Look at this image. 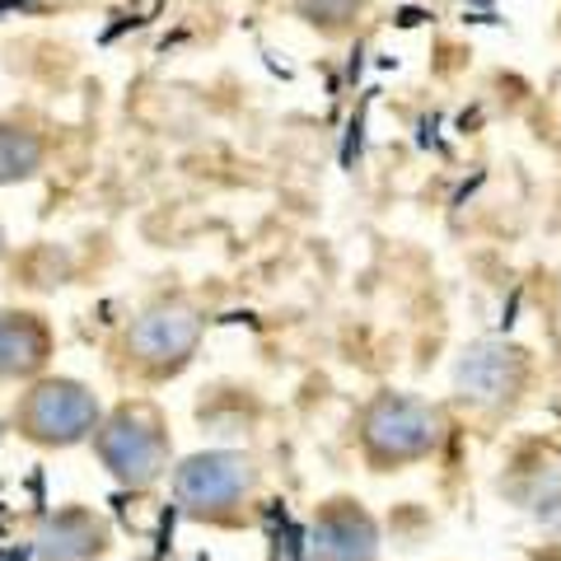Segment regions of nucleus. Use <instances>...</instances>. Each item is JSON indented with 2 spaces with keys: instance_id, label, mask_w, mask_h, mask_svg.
<instances>
[{
  "instance_id": "1",
  "label": "nucleus",
  "mask_w": 561,
  "mask_h": 561,
  "mask_svg": "<svg viewBox=\"0 0 561 561\" xmlns=\"http://www.w3.org/2000/svg\"><path fill=\"white\" fill-rule=\"evenodd\" d=\"M94 449L103 468L127 486H150L169 468V431L150 402H127L113 416H103L94 431Z\"/></svg>"
},
{
  "instance_id": "2",
  "label": "nucleus",
  "mask_w": 561,
  "mask_h": 561,
  "mask_svg": "<svg viewBox=\"0 0 561 561\" xmlns=\"http://www.w3.org/2000/svg\"><path fill=\"white\" fill-rule=\"evenodd\" d=\"M445 421L431 402L408 393H379L360 416V440L379 463H408L440 445Z\"/></svg>"
},
{
  "instance_id": "3",
  "label": "nucleus",
  "mask_w": 561,
  "mask_h": 561,
  "mask_svg": "<svg viewBox=\"0 0 561 561\" xmlns=\"http://www.w3.org/2000/svg\"><path fill=\"white\" fill-rule=\"evenodd\" d=\"M99 426V398L76 379H38L20 402V431L33 445H80Z\"/></svg>"
},
{
  "instance_id": "4",
  "label": "nucleus",
  "mask_w": 561,
  "mask_h": 561,
  "mask_svg": "<svg viewBox=\"0 0 561 561\" xmlns=\"http://www.w3.org/2000/svg\"><path fill=\"white\" fill-rule=\"evenodd\" d=\"M197 342H202V313L187 300H160V305L140 309L136 323L127 328V356L146 375L183 370Z\"/></svg>"
},
{
  "instance_id": "5",
  "label": "nucleus",
  "mask_w": 561,
  "mask_h": 561,
  "mask_svg": "<svg viewBox=\"0 0 561 561\" xmlns=\"http://www.w3.org/2000/svg\"><path fill=\"white\" fill-rule=\"evenodd\" d=\"M253 482H257L253 459H243L234 449H210V454H192L173 472V496L192 515H225L234 505H243Z\"/></svg>"
},
{
  "instance_id": "6",
  "label": "nucleus",
  "mask_w": 561,
  "mask_h": 561,
  "mask_svg": "<svg viewBox=\"0 0 561 561\" xmlns=\"http://www.w3.org/2000/svg\"><path fill=\"white\" fill-rule=\"evenodd\" d=\"M524 370H529V360H524L519 346H511V342H472L459 356L454 383H459V393L468 402H478V408H501V402H511L519 393Z\"/></svg>"
},
{
  "instance_id": "7",
  "label": "nucleus",
  "mask_w": 561,
  "mask_h": 561,
  "mask_svg": "<svg viewBox=\"0 0 561 561\" xmlns=\"http://www.w3.org/2000/svg\"><path fill=\"white\" fill-rule=\"evenodd\" d=\"M379 548L375 519L351 501H332L323 505L319 524H313V557L323 561H370Z\"/></svg>"
},
{
  "instance_id": "8",
  "label": "nucleus",
  "mask_w": 561,
  "mask_h": 561,
  "mask_svg": "<svg viewBox=\"0 0 561 561\" xmlns=\"http://www.w3.org/2000/svg\"><path fill=\"white\" fill-rule=\"evenodd\" d=\"M51 356V328L28 309H0V379L38 375Z\"/></svg>"
},
{
  "instance_id": "9",
  "label": "nucleus",
  "mask_w": 561,
  "mask_h": 561,
  "mask_svg": "<svg viewBox=\"0 0 561 561\" xmlns=\"http://www.w3.org/2000/svg\"><path fill=\"white\" fill-rule=\"evenodd\" d=\"M103 542H108L103 519H94L90 511H61L47 519L38 552H43V561H90Z\"/></svg>"
},
{
  "instance_id": "10",
  "label": "nucleus",
  "mask_w": 561,
  "mask_h": 561,
  "mask_svg": "<svg viewBox=\"0 0 561 561\" xmlns=\"http://www.w3.org/2000/svg\"><path fill=\"white\" fill-rule=\"evenodd\" d=\"M43 164H47V140H43V131H33L28 122L0 117V187H14V183L38 179Z\"/></svg>"
},
{
  "instance_id": "11",
  "label": "nucleus",
  "mask_w": 561,
  "mask_h": 561,
  "mask_svg": "<svg viewBox=\"0 0 561 561\" xmlns=\"http://www.w3.org/2000/svg\"><path fill=\"white\" fill-rule=\"evenodd\" d=\"M360 10H365V0H295V14L319 33H346L360 20Z\"/></svg>"
},
{
  "instance_id": "12",
  "label": "nucleus",
  "mask_w": 561,
  "mask_h": 561,
  "mask_svg": "<svg viewBox=\"0 0 561 561\" xmlns=\"http://www.w3.org/2000/svg\"><path fill=\"white\" fill-rule=\"evenodd\" d=\"M538 561H561V552H548V557H538Z\"/></svg>"
},
{
  "instance_id": "13",
  "label": "nucleus",
  "mask_w": 561,
  "mask_h": 561,
  "mask_svg": "<svg viewBox=\"0 0 561 561\" xmlns=\"http://www.w3.org/2000/svg\"><path fill=\"white\" fill-rule=\"evenodd\" d=\"M0 257H5V230H0Z\"/></svg>"
},
{
  "instance_id": "14",
  "label": "nucleus",
  "mask_w": 561,
  "mask_h": 561,
  "mask_svg": "<svg viewBox=\"0 0 561 561\" xmlns=\"http://www.w3.org/2000/svg\"><path fill=\"white\" fill-rule=\"evenodd\" d=\"M0 435H5V426H0Z\"/></svg>"
}]
</instances>
